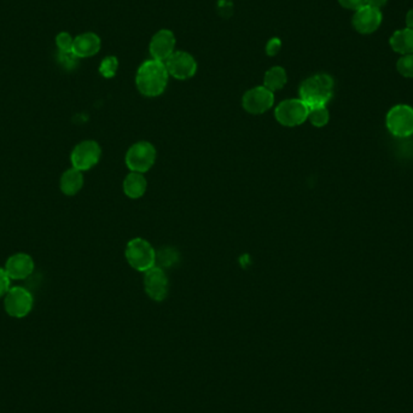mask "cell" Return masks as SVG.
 Returning <instances> with one entry per match:
<instances>
[{
    "label": "cell",
    "instance_id": "obj_1",
    "mask_svg": "<svg viewBox=\"0 0 413 413\" xmlns=\"http://www.w3.org/2000/svg\"><path fill=\"white\" fill-rule=\"evenodd\" d=\"M168 70L164 62L149 60L140 66L135 84L140 93L147 97L162 95L168 84Z\"/></svg>",
    "mask_w": 413,
    "mask_h": 413
},
{
    "label": "cell",
    "instance_id": "obj_2",
    "mask_svg": "<svg viewBox=\"0 0 413 413\" xmlns=\"http://www.w3.org/2000/svg\"><path fill=\"white\" fill-rule=\"evenodd\" d=\"M334 79L328 74L310 76L300 86V100L308 109L326 107L334 95Z\"/></svg>",
    "mask_w": 413,
    "mask_h": 413
},
{
    "label": "cell",
    "instance_id": "obj_3",
    "mask_svg": "<svg viewBox=\"0 0 413 413\" xmlns=\"http://www.w3.org/2000/svg\"><path fill=\"white\" fill-rule=\"evenodd\" d=\"M126 258L133 268L147 272L156 265V251L150 243L143 239H132L126 248Z\"/></svg>",
    "mask_w": 413,
    "mask_h": 413
},
{
    "label": "cell",
    "instance_id": "obj_4",
    "mask_svg": "<svg viewBox=\"0 0 413 413\" xmlns=\"http://www.w3.org/2000/svg\"><path fill=\"white\" fill-rule=\"evenodd\" d=\"M385 123L388 131L397 138H406L413 135V108L406 104H399L392 108Z\"/></svg>",
    "mask_w": 413,
    "mask_h": 413
},
{
    "label": "cell",
    "instance_id": "obj_5",
    "mask_svg": "<svg viewBox=\"0 0 413 413\" xmlns=\"http://www.w3.org/2000/svg\"><path fill=\"white\" fill-rule=\"evenodd\" d=\"M310 109L300 98L298 100H286L276 108V119L283 126L295 127L302 125L308 119Z\"/></svg>",
    "mask_w": 413,
    "mask_h": 413
},
{
    "label": "cell",
    "instance_id": "obj_6",
    "mask_svg": "<svg viewBox=\"0 0 413 413\" xmlns=\"http://www.w3.org/2000/svg\"><path fill=\"white\" fill-rule=\"evenodd\" d=\"M156 160V150L154 145L147 142H140L130 147L126 155V164L132 172L142 173L149 171Z\"/></svg>",
    "mask_w": 413,
    "mask_h": 413
},
{
    "label": "cell",
    "instance_id": "obj_7",
    "mask_svg": "<svg viewBox=\"0 0 413 413\" xmlns=\"http://www.w3.org/2000/svg\"><path fill=\"white\" fill-rule=\"evenodd\" d=\"M33 296L22 286H15L5 295L4 307L6 313L14 318H23L31 313L33 308Z\"/></svg>",
    "mask_w": 413,
    "mask_h": 413
},
{
    "label": "cell",
    "instance_id": "obj_8",
    "mask_svg": "<svg viewBox=\"0 0 413 413\" xmlns=\"http://www.w3.org/2000/svg\"><path fill=\"white\" fill-rule=\"evenodd\" d=\"M100 147L93 140H85L78 144L72 152L73 168L84 172L91 169L100 159Z\"/></svg>",
    "mask_w": 413,
    "mask_h": 413
},
{
    "label": "cell",
    "instance_id": "obj_9",
    "mask_svg": "<svg viewBox=\"0 0 413 413\" xmlns=\"http://www.w3.org/2000/svg\"><path fill=\"white\" fill-rule=\"evenodd\" d=\"M274 103L273 92L265 86L251 88L243 95L242 104L246 112L258 115L270 110Z\"/></svg>",
    "mask_w": 413,
    "mask_h": 413
},
{
    "label": "cell",
    "instance_id": "obj_10",
    "mask_svg": "<svg viewBox=\"0 0 413 413\" xmlns=\"http://www.w3.org/2000/svg\"><path fill=\"white\" fill-rule=\"evenodd\" d=\"M168 74L178 80H187L197 72V62L190 53L175 51L166 62Z\"/></svg>",
    "mask_w": 413,
    "mask_h": 413
},
{
    "label": "cell",
    "instance_id": "obj_11",
    "mask_svg": "<svg viewBox=\"0 0 413 413\" xmlns=\"http://www.w3.org/2000/svg\"><path fill=\"white\" fill-rule=\"evenodd\" d=\"M383 15L380 9L372 8L369 5L362 6L354 12L353 27L360 34H372L376 32L382 24Z\"/></svg>",
    "mask_w": 413,
    "mask_h": 413
},
{
    "label": "cell",
    "instance_id": "obj_12",
    "mask_svg": "<svg viewBox=\"0 0 413 413\" xmlns=\"http://www.w3.org/2000/svg\"><path fill=\"white\" fill-rule=\"evenodd\" d=\"M144 286L147 294L155 301H163L168 295V278L164 271L155 266L145 272Z\"/></svg>",
    "mask_w": 413,
    "mask_h": 413
},
{
    "label": "cell",
    "instance_id": "obj_13",
    "mask_svg": "<svg viewBox=\"0 0 413 413\" xmlns=\"http://www.w3.org/2000/svg\"><path fill=\"white\" fill-rule=\"evenodd\" d=\"M175 36L168 29H161L152 36L149 50L152 60L166 62L175 52Z\"/></svg>",
    "mask_w": 413,
    "mask_h": 413
},
{
    "label": "cell",
    "instance_id": "obj_14",
    "mask_svg": "<svg viewBox=\"0 0 413 413\" xmlns=\"http://www.w3.org/2000/svg\"><path fill=\"white\" fill-rule=\"evenodd\" d=\"M5 271L8 272L9 277L15 281H22L28 278L34 271V261L28 254L19 253L12 255L5 263Z\"/></svg>",
    "mask_w": 413,
    "mask_h": 413
},
{
    "label": "cell",
    "instance_id": "obj_15",
    "mask_svg": "<svg viewBox=\"0 0 413 413\" xmlns=\"http://www.w3.org/2000/svg\"><path fill=\"white\" fill-rule=\"evenodd\" d=\"M100 45L102 41L97 34L91 32L83 33L74 38L72 53L76 58H88L100 52Z\"/></svg>",
    "mask_w": 413,
    "mask_h": 413
},
{
    "label": "cell",
    "instance_id": "obj_16",
    "mask_svg": "<svg viewBox=\"0 0 413 413\" xmlns=\"http://www.w3.org/2000/svg\"><path fill=\"white\" fill-rule=\"evenodd\" d=\"M60 187L64 195H76L84 187L83 172L76 169V168H70V169L64 172L63 175L61 177Z\"/></svg>",
    "mask_w": 413,
    "mask_h": 413
},
{
    "label": "cell",
    "instance_id": "obj_17",
    "mask_svg": "<svg viewBox=\"0 0 413 413\" xmlns=\"http://www.w3.org/2000/svg\"><path fill=\"white\" fill-rule=\"evenodd\" d=\"M390 44L392 50L400 53L402 56L413 53V29L395 31L390 36Z\"/></svg>",
    "mask_w": 413,
    "mask_h": 413
},
{
    "label": "cell",
    "instance_id": "obj_18",
    "mask_svg": "<svg viewBox=\"0 0 413 413\" xmlns=\"http://www.w3.org/2000/svg\"><path fill=\"white\" fill-rule=\"evenodd\" d=\"M147 179L142 173L132 172L123 182V191L130 199H140L147 191Z\"/></svg>",
    "mask_w": 413,
    "mask_h": 413
},
{
    "label": "cell",
    "instance_id": "obj_19",
    "mask_svg": "<svg viewBox=\"0 0 413 413\" xmlns=\"http://www.w3.org/2000/svg\"><path fill=\"white\" fill-rule=\"evenodd\" d=\"M288 81V76L286 72L282 67L271 68L270 70H267L263 78V86L268 88L270 91H278L281 88H284Z\"/></svg>",
    "mask_w": 413,
    "mask_h": 413
},
{
    "label": "cell",
    "instance_id": "obj_20",
    "mask_svg": "<svg viewBox=\"0 0 413 413\" xmlns=\"http://www.w3.org/2000/svg\"><path fill=\"white\" fill-rule=\"evenodd\" d=\"M179 263V253L174 248H162L156 253V265L160 268H171Z\"/></svg>",
    "mask_w": 413,
    "mask_h": 413
},
{
    "label": "cell",
    "instance_id": "obj_21",
    "mask_svg": "<svg viewBox=\"0 0 413 413\" xmlns=\"http://www.w3.org/2000/svg\"><path fill=\"white\" fill-rule=\"evenodd\" d=\"M330 114L328 108H312L308 112V119L315 127H324L329 122Z\"/></svg>",
    "mask_w": 413,
    "mask_h": 413
},
{
    "label": "cell",
    "instance_id": "obj_22",
    "mask_svg": "<svg viewBox=\"0 0 413 413\" xmlns=\"http://www.w3.org/2000/svg\"><path fill=\"white\" fill-rule=\"evenodd\" d=\"M397 69L400 75L404 76V78H409V79H412L413 53H409V55H404V56L400 57V58H399L397 62Z\"/></svg>",
    "mask_w": 413,
    "mask_h": 413
},
{
    "label": "cell",
    "instance_id": "obj_23",
    "mask_svg": "<svg viewBox=\"0 0 413 413\" xmlns=\"http://www.w3.org/2000/svg\"><path fill=\"white\" fill-rule=\"evenodd\" d=\"M119 68V61L114 56H108L102 61L100 66V73L104 78L110 79L113 76H115Z\"/></svg>",
    "mask_w": 413,
    "mask_h": 413
},
{
    "label": "cell",
    "instance_id": "obj_24",
    "mask_svg": "<svg viewBox=\"0 0 413 413\" xmlns=\"http://www.w3.org/2000/svg\"><path fill=\"white\" fill-rule=\"evenodd\" d=\"M57 50L60 53H72L73 44H74V38L69 33L61 32L56 36L55 39Z\"/></svg>",
    "mask_w": 413,
    "mask_h": 413
},
{
    "label": "cell",
    "instance_id": "obj_25",
    "mask_svg": "<svg viewBox=\"0 0 413 413\" xmlns=\"http://www.w3.org/2000/svg\"><path fill=\"white\" fill-rule=\"evenodd\" d=\"M11 281L5 268L0 267V298L8 294V291L11 289Z\"/></svg>",
    "mask_w": 413,
    "mask_h": 413
},
{
    "label": "cell",
    "instance_id": "obj_26",
    "mask_svg": "<svg viewBox=\"0 0 413 413\" xmlns=\"http://www.w3.org/2000/svg\"><path fill=\"white\" fill-rule=\"evenodd\" d=\"M342 8L353 10L354 12L367 5V0H338Z\"/></svg>",
    "mask_w": 413,
    "mask_h": 413
},
{
    "label": "cell",
    "instance_id": "obj_27",
    "mask_svg": "<svg viewBox=\"0 0 413 413\" xmlns=\"http://www.w3.org/2000/svg\"><path fill=\"white\" fill-rule=\"evenodd\" d=\"M282 48V41L278 38H272V39L267 43L266 53L268 56H276L278 53L279 50Z\"/></svg>",
    "mask_w": 413,
    "mask_h": 413
},
{
    "label": "cell",
    "instance_id": "obj_28",
    "mask_svg": "<svg viewBox=\"0 0 413 413\" xmlns=\"http://www.w3.org/2000/svg\"><path fill=\"white\" fill-rule=\"evenodd\" d=\"M388 0H367V5L369 6H372V8L380 9L381 10L385 4H387Z\"/></svg>",
    "mask_w": 413,
    "mask_h": 413
},
{
    "label": "cell",
    "instance_id": "obj_29",
    "mask_svg": "<svg viewBox=\"0 0 413 413\" xmlns=\"http://www.w3.org/2000/svg\"><path fill=\"white\" fill-rule=\"evenodd\" d=\"M406 28L413 29V9L409 10L406 14Z\"/></svg>",
    "mask_w": 413,
    "mask_h": 413
}]
</instances>
